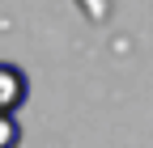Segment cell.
<instances>
[{
	"label": "cell",
	"mask_w": 153,
	"mask_h": 148,
	"mask_svg": "<svg viewBox=\"0 0 153 148\" xmlns=\"http://www.w3.org/2000/svg\"><path fill=\"white\" fill-rule=\"evenodd\" d=\"M26 93H30L26 72H22V68H13V64H0V114H9V119H13V110L26 102Z\"/></svg>",
	"instance_id": "obj_1"
},
{
	"label": "cell",
	"mask_w": 153,
	"mask_h": 148,
	"mask_svg": "<svg viewBox=\"0 0 153 148\" xmlns=\"http://www.w3.org/2000/svg\"><path fill=\"white\" fill-rule=\"evenodd\" d=\"M22 144V131H17V123L9 114H0V148H17Z\"/></svg>",
	"instance_id": "obj_2"
},
{
	"label": "cell",
	"mask_w": 153,
	"mask_h": 148,
	"mask_svg": "<svg viewBox=\"0 0 153 148\" xmlns=\"http://www.w3.org/2000/svg\"><path fill=\"white\" fill-rule=\"evenodd\" d=\"M81 4H85V13H89V21H106V0H81Z\"/></svg>",
	"instance_id": "obj_3"
}]
</instances>
